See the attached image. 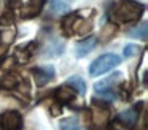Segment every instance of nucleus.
I'll return each mask as SVG.
<instances>
[{"instance_id":"4","label":"nucleus","mask_w":148,"mask_h":130,"mask_svg":"<svg viewBox=\"0 0 148 130\" xmlns=\"http://www.w3.org/2000/svg\"><path fill=\"white\" fill-rule=\"evenodd\" d=\"M123 81V73L121 71H115L113 75H110L108 78L102 79V81H97L94 84V91L97 94H102V92H112V89L115 86H118Z\"/></svg>"},{"instance_id":"3","label":"nucleus","mask_w":148,"mask_h":130,"mask_svg":"<svg viewBox=\"0 0 148 130\" xmlns=\"http://www.w3.org/2000/svg\"><path fill=\"white\" fill-rule=\"evenodd\" d=\"M23 127V116L18 111H5L2 116V129L3 130H21Z\"/></svg>"},{"instance_id":"23","label":"nucleus","mask_w":148,"mask_h":130,"mask_svg":"<svg viewBox=\"0 0 148 130\" xmlns=\"http://www.w3.org/2000/svg\"><path fill=\"white\" fill-rule=\"evenodd\" d=\"M51 113H53V116H58V114L61 113V108H59V106H53L51 108Z\"/></svg>"},{"instance_id":"16","label":"nucleus","mask_w":148,"mask_h":130,"mask_svg":"<svg viewBox=\"0 0 148 130\" xmlns=\"http://www.w3.org/2000/svg\"><path fill=\"white\" fill-rule=\"evenodd\" d=\"M116 32V25L115 24H107L105 27L102 29V33H100V37L103 38V40H110V38L115 35Z\"/></svg>"},{"instance_id":"19","label":"nucleus","mask_w":148,"mask_h":130,"mask_svg":"<svg viewBox=\"0 0 148 130\" xmlns=\"http://www.w3.org/2000/svg\"><path fill=\"white\" fill-rule=\"evenodd\" d=\"M0 22L3 25H10V24H13V14L11 13H5L2 18H0Z\"/></svg>"},{"instance_id":"22","label":"nucleus","mask_w":148,"mask_h":130,"mask_svg":"<svg viewBox=\"0 0 148 130\" xmlns=\"http://www.w3.org/2000/svg\"><path fill=\"white\" fill-rule=\"evenodd\" d=\"M11 65H14V59H7V60H5V63H2V68L8 70Z\"/></svg>"},{"instance_id":"2","label":"nucleus","mask_w":148,"mask_h":130,"mask_svg":"<svg viewBox=\"0 0 148 130\" xmlns=\"http://www.w3.org/2000/svg\"><path fill=\"white\" fill-rule=\"evenodd\" d=\"M119 63H121V57L119 56H116V54H103V56L97 57L94 62H91L89 75L91 76H100L103 73L110 71L112 68H115Z\"/></svg>"},{"instance_id":"24","label":"nucleus","mask_w":148,"mask_h":130,"mask_svg":"<svg viewBox=\"0 0 148 130\" xmlns=\"http://www.w3.org/2000/svg\"><path fill=\"white\" fill-rule=\"evenodd\" d=\"M7 54V44H2L0 46V56H5Z\"/></svg>"},{"instance_id":"13","label":"nucleus","mask_w":148,"mask_h":130,"mask_svg":"<svg viewBox=\"0 0 148 130\" xmlns=\"http://www.w3.org/2000/svg\"><path fill=\"white\" fill-rule=\"evenodd\" d=\"M59 129L61 130H86L77 117H65V119H62L61 124H59Z\"/></svg>"},{"instance_id":"12","label":"nucleus","mask_w":148,"mask_h":130,"mask_svg":"<svg viewBox=\"0 0 148 130\" xmlns=\"http://www.w3.org/2000/svg\"><path fill=\"white\" fill-rule=\"evenodd\" d=\"M62 51H64V44H62V41L53 40V43H49L48 46L45 48L43 56H45V57H56V56H59Z\"/></svg>"},{"instance_id":"7","label":"nucleus","mask_w":148,"mask_h":130,"mask_svg":"<svg viewBox=\"0 0 148 130\" xmlns=\"http://www.w3.org/2000/svg\"><path fill=\"white\" fill-rule=\"evenodd\" d=\"M96 44H97V38H94V37H89V38H86V40L80 41V43L75 44V56L77 57L88 56V54L96 48Z\"/></svg>"},{"instance_id":"15","label":"nucleus","mask_w":148,"mask_h":130,"mask_svg":"<svg viewBox=\"0 0 148 130\" xmlns=\"http://www.w3.org/2000/svg\"><path fill=\"white\" fill-rule=\"evenodd\" d=\"M18 86V78L13 75H8L0 79V87L2 89H14Z\"/></svg>"},{"instance_id":"6","label":"nucleus","mask_w":148,"mask_h":130,"mask_svg":"<svg viewBox=\"0 0 148 130\" xmlns=\"http://www.w3.org/2000/svg\"><path fill=\"white\" fill-rule=\"evenodd\" d=\"M94 105H96V106H99V108L92 110L89 119L92 120L94 125H99V127L100 125H105V124L108 122V116H110L108 110H107V108H102L103 103H97V101H94Z\"/></svg>"},{"instance_id":"11","label":"nucleus","mask_w":148,"mask_h":130,"mask_svg":"<svg viewBox=\"0 0 148 130\" xmlns=\"http://www.w3.org/2000/svg\"><path fill=\"white\" fill-rule=\"evenodd\" d=\"M67 86H70V87L80 95H84V92H86V82L83 81V78H80V76H77V75L70 76V78L67 79Z\"/></svg>"},{"instance_id":"21","label":"nucleus","mask_w":148,"mask_h":130,"mask_svg":"<svg viewBox=\"0 0 148 130\" xmlns=\"http://www.w3.org/2000/svg\"><path fill=\"white\" fill-rule=\"evenodd\" d=\"M30 2V6H35V8H42V5L45 3V0H29Z\"/></svg>"},{"instance_id":"20","label":"nucleus","mask_w":148,"mask_h":130,"mask_svg":"<svg viewBox=\"0 0 148 130\" xmlns=\"http://www.w3.org/2000/svg\"><path fill=\"white\" fill-rule=\"evenodd\" d=\"M110 130H126V127L123 125L119 120H116V122H112V124H110Z\"/></svg>"},{"instance_id":"17","label":"nucleus","mask_w":148,"mask_h":130,"mask_svg":"<svg viewBox=\"0 0 148 130\" xmlns=\"http://www.w3.org/2000/svg\"><path fill=\"white\" fill-rule=\"evenodd\" d=\"M135 54H138V48L135 46V44H127V46L124 48V56L126 57H132V56H135Z\"/></svg>"},{"instance_id":"10","label":"nucleus","mask_w":148,"mask_h":130,"mask_svg":"<svg viewBox=\"0 0 148 130\" xmlns=\"http://www.w3.org/2000/svg\"><path fill=\"white\" fill-rule=\"evenodd\" d=\"M48 8H49V14L51 16H64L70 11V6L67 3L61 2V0H49L48 2Z\"/></svg>"},{"instance_id":"14","label":"nucleus","mask_w":148,"mask_h":130,"mask_svg":"<svg viewBox=\"0 0 148 130\" xmlns=\"http://www.w3.org/2000/svg\"><path fill=\"white\" fill-rule=\"evenodd\" d=\"M147 22H142V25H137L135 29H132L131 32H129V35L134 38H142V40H147Z\"/></svg>"},{"instance_id":"9","label":"nucleus","mask_w":148,"mask_h":130,"mask_svg":"<svg viewBox=\"0 0 148 130\" xmlns=\"http://www.w3.org/2000/svg\"><path fill=\"white\" fill-rule=\"evenodd\" d=\"M137 119H138V113L135 108H129L126 111H121L118 114V117H116V120H119L124 127H132L137 122Z\"/></svg>"},{"instance_id":"8","label":"nucleus","mask_w":148,"mask_h":130,"mask_svg":"<svg viewBox=\"0 0 148 130\" xmlns=\"http://www.w3.org/2000/svg\"><path fill=\"white\" fill-rule=\"evenodd\" d=\"M54 97H56V100H59L61 103H70V101L75 100L77 92H75L70 86H61V87L56 89Z\"/></svg>"},{"instance_id":"1","label":"nucleus","mask_w":148,"mask_h":130,"mask_svg":"<svg viewBox=\"0 0 148 130\" xmlns=\"http://www.w3.org/2000/svg\"><path fill=\"white\" fill-rule=\"evenodd\" d=\"M143 13V5L134 0H123L113 11V18L118 22H134L138 21Z\"/></svg>"},{"instance_id":"18","label":"nucleus","mask_w":148,"mask_h":130,"mask_svg":"<svg viewBox=\"0 0 148 130\" xmlns=\"http://www.w3.org/2000/svg\"><path fill=\"white\" fill-rule=\"evenodd\" d=\"M81 27H78L77 29V32H78V33H80V35H86L88 33V32H91V29H92V25H91V22H83V21H81Z\"/></svg>"},{"instance_id":"5","label":"nucleus","mask_w":148,"mask_h":130,"mask_svg":"<svg viewBox=\"0 0 148 130\" xmlns=\"http://www.w3.org/2000/svg\"><path fill=\"white\" fill-rule=\"evenodd\" d=\"M34 76H35V82L38 87L46 86L53 78H54V67L53 65H45V67H38L34 70Z\"/></svg>"}]
</instances>
